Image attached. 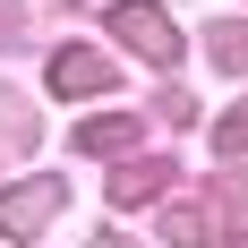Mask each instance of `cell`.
I'll return each instance as SVG.
<instances>
[{
  "label": "cell",
  "instance_id": "6da1fadb",
  "mask_svg": "<svg viewBox=\"0 0 248 248\" xmlns=\"http://www.w3.org/2000/svg\"><path fill=\"white\" fill-rule=\"evenodd\" d=\"M120 34L146 51V60H171V26H163V9H154V0H120Z\"/></svg>",
  "mask_w": 248,
  "mask_h": 248
},
{
  "label": "cell",
  "instance_id": "7a4b0ae2",
  "mask_svg": "<svg viewBox=\"0 0 248 248\" xmlns=\"http://www.w3.org/2000/svg\"><path fill=\"white\" fill-rule=\"evenodd\" d=\"M60 205V188H17V197H0V231H34Z\"/></svg>",
  "mask_w": 248,
  "mask_h": 248
},
{
  "label": "cell",
  "instance_id": "3957f363",
  "mask_svg": "<svg viewBox=\"0 0 248 248\" xmlns=\"http://www.w3.org/2000/svg\"><path fill=\"white\" fill-rule=\"evenodd\" d=\"M51 86H60V94H86V86H103V60L94 51H69V60L51 69Z\"/></svg>",
  "mask_w": 248,
  "mask_h": 248
}]
</instances>
